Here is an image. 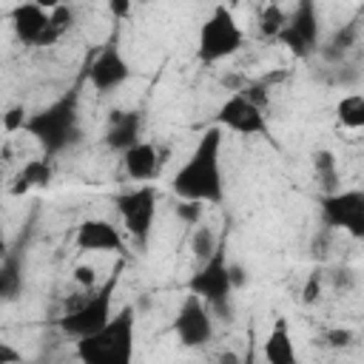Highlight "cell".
<instances>
[{"label":"cell","mask_w":364,"mask_h":364,"mask_svg":"<svg viewBox=\"0 0 364 364\" xmlns=\"http://www.w3.org/2000/svg\"><path fill=\"white\" fill-rule=\"evenodd\" d=\"M136 139H142V114L139 111H114L108 117V128L102 134L105 148L122 154Z\"/></svg>","instance_id":"2e32d148"},{"label":"cell","mask_w":364,"mask_h":364,"mask_svg":"<svg viewBox=\"0 0 364 364\" xmlns=\"http://www.w3.org/2000/svg\"><path fill=\"white\" fill-rule=\"evenodd\" d=\"M358 40H361V26H358V20H350V23H344V26L330 37V43H327L321 51H324V57H330V60H341L350 48L358 46Z\"/></svg>","instance_id":"44dd1931"},{"label":"cell","mask_w":364,"mask_h":364,"mask_svg":"<svg viewBox=\"0 0 364 364\" xmlns=\"http://www.w3.org/2000/svg\"><path fill=\"white\" fill-rule=\"evenodd\" d=\"M131 6H134V0H108V11L114 20H125L131 14Z\"/></svg>","instance_id":"4dcf8cb0"},{"label":"cell","mask_w":364,"mask_h":364,"mask_svg":"<svg viewBox=\"0 0 364 364\" xmlns=\"http://www.w3.org/2000/svg\"><path fill=\"white\" fill-rule=\"evenodd\" d=\"M85 80L97 94H111L131 80V65L117 40H108L85 65Z\"/></svg>","instance_id":"7c38bea8"},{"label":"cell","mask_w":364,"mask_h":364,"mask_svg":"<svg viewBox=\"0 0 364 364\" xmlns=\"http://www.w3.org/2000/svg\"><path fill=\"white\" fill-rule=\"evenodd\" d=\"M122 267H125V256H117V264H114L111 276H108L102 284H97L94 290H85V299H82L77 307L65 310V313L57 318V330H60L63 336H68V338L77 341V338H82V336L100 330V327L111 318V313H114V293H117V287H119V273H122Z\"/></svg>","instance_id":"5b68a950"},{"label":"cell","mask_w":364,"mask_h":364,"mask_svg":"<svg viewBox=\"0 0 364 364\" xmlns=\"http://www.w3.org/2000/svg\"><path fill=\"white\" fill-rule=\"evenodd\" d=\"M318 219L327 230H344L350 239H364V191L336 188L318 196Z\"/></svg>","instance_id":"ba28073f"},{"label":"cell","mask_w":364,"mask_h":364,"mask_svg":"<svg viewBox=\"0 0 364 364\" xmlns=\"http://www.w3.org/2000/svg\"><path fill=\"white\" fill-rule=\"evenodd\" d=\"M48 26H51V31H54L57 40L74 28V9L68 6V0L60 3V6H54V9L48 11Z\"/></svg>","instance_id":"d4e9b609"},{"label":"cell","mask_w":364,"mask_h":364,"mask_svg":"<svg viewBox=\"0 0 364 364\" xmlns=\"http://www.w3.org/2000/svg\"><path fill=\"white\" fill-rule=\"evenodd\" d=\"M9 26H11V34L17 37V43H23V46L46 48V46L57 43V37H54V31L48 26V11H43L34 3L20 0L17 6H11Z\"/></svg>","instance_id":"4fadbf2b"},{"label":"cell","mask_w":364,"mask_h":364,"mask_svg":"<svg viewBox=\"0 0 364 364\" xmlns=\"http://www.w3.org/2000/svg\"><path fill=\"white\" fill-rule=\"evenodd\" d=\"M230 259H228V233H222L213 253L202 262H196V270L188 276V293H196L213 316H230V299L236 293Z\"/></svg>","instance_id":"277c9868"},{"label":"cell","mask_w":364,"mask_h":364,"mask_svg":"<svg viewBox=\"0 0 364 364\" xmlns=\"http://www.w3.org/2000/svg\"><path fill=\"white\" fill-rule=\"evenodd\" d=\"M273 40L299 60H307L310 54H316L321 46V23H318L316 0H296L293 11L287 14V23Z\"/></svg>","instance_id":"9c48e42d"},{"label":"cell","mask_w":364,"mask_h":364,"mask_svg":"<svg viewBox=\"0 0 364 364\" xmlns=\"http://www.w3.org/2000/svg\"><path fill=\"white\" fill-rule=\"evenodd\" d=\"M122 171L131 182H151L162 171V154L156 142L151 139H136L131 148L122 151Z\"/></svg>","instance_id":"9a60e30c"},{"label":"cell","mask_w":364,"mask_h":364,"mask_svg":"<svg viewBox=\"0 0 364 364\" xmlns=\"http://www.w3.org/2000/svg\"><path fill=\"white\" fill-rule=\"evenodd\" d=\"M245 46V31L236 23V14L222 3L213 6V11L208 14V20L199 26L196 34V57L205 65H216L222 60H230L233 54H239Z\"/></svg>","instance_id":"8992f818"},{"label":"cell","mask_w":364,"mask_h":364,"mask_svg":"<svg viewBox=\"0 0 364 364\" xmlns=\"http://www.w3.org/2000/svg\"><path fill=\"white\" fill-rule=\"evenodd\" d=\"M313 171H316V179L321 182V193H330L338 188V159L333 151L327 148L313 151Z\"/></svg>","instance_id":"7402d4cb"},{"label":"cell","mask_w":364,"mask_h":364,"mask_svg":"<svg viewBox=\"0 0 364 364\" xmlns=\"http://www.w3.org/2000/svg\"><path fill=\"white\" fill-rule=\"evenodd\" d=\"M171 330H173V336H176V341L182 347L199 350V347L213 341V336H216V316H213V310L196 293H188L185 301L179 304L173 321H171Z\"/></svg>","instance_id":"30bf717a"},{"label":"cell","mask_w":364,"mask_h":364,"mask_svg":"<svg viewBox=\"0 0 364 364\" xmlns=\"http://www.w3.org/2000/svg\"><path fill=\"white\" fill-rule=\"evenodd\" d=\"M136 344V307L122 304L111 313V318L77 338V358L85 364H131Z\"/></svg>","instance_id":"3957f363"},{"label":"cell","mask_w":364,"mask_h":364,"mask_svg":"<svg viewBox=\"0 0 364 364\" xmlns=\"http://www.w3.org/2000/svg\"><path fill=\"white\" fill-rule=\"evenodd\" d=\"M353 338H355V336H353L350 327H333V330L324 333V341H327L330 347H336V350H338V347H347Z\"/></svg>","instance_id":"f546056e"},{"label":"cell","mask_w":364,"mask_h":364,"mask_svg":"<svg viewBox=\"0 0 364 364\" xmlns=\"http://www.w3.org/2000/svg\"><path fill=\"white\" fill-rule=\"evenodd\" d=\"M222 128L210 125L199 134L188 159L171 176V193L176 199H193L202 205H219L225 199L222 179Z\"/></svg>","instance_id":"6da1fadb"},{"label":"cell","mask_w":364,"mask_h":364,"mask_svg":"<svg viewBox=\"0 0 364 364\" xmlns=\"http://www.w3.org/2000/svg\"><path fill=\"white\" fill-rule=\"evenodd\" d=\"M74 245L82 253H114V256H125L128 245H125V233L111 222V219H82L74 230Z\"/></svg>","instance_id":"5bb4252c"},{"label":"cell","mask_w":364,"mask_h":364,"mask_svg":"<svg viewBox=\"0 0 364 364\" xmlns=\"http://www.w3.org/2000/svg\"><path fill=\"white\" fill-rule=\"evenodd\" d=\"M54 179V168H51V159L48 156H34V159H26L20 165V171L14 173V185H11V193L14 196H23L28 191H40V188H48Z\"/></svg>","instance_id":"ac0fdd59"},{"label":"cell","mask_w":364,"mask_h":364,"mask_svg":"<svg viewBox=\"0 0 364 364\" xmlns=\"http://www.w3.org/2000/svg\"><path fill=\"white\" fill-rule=\"evenodd\" d=\"M17 361H23V353L9 341H0V364H17Z\"/></svg>","instance_id":"1f68e13d"},{"label":"cell","mask_w":364,"mask_h":364,"mask_svg":"<svg viewBox=\"0 0 364 364\" xmlns=\"http://www.w3.org/2000/svg\"><path fill=\"white\" fill-rule=\"evenodd\" d=\"M264 3H276V0H264Z\"/></svg>","instance_id":"e575fe53"},{"label":"cell","mask_w":364,"mask_h":364,"mask_svg":"<svg viewBox=\"0 0 364 364\" xmlns=\"http://www.w3.org/2000/svg\"><path fill=\"white\" fill-rule=\"evenodd\" d=\"M23 293V270H20V259L17 253H6L0 259V304L14 301Z\"/></svg>","instance_id":"d6986e66"},{"label":"cell","mask_w":364,"mask_h":364,"mask_svg":"<svg viewBox=\"0 0 364 364\" xmlns=\"http://www.w3.org/2000/svg\"><path fill=\"white\" fill-rule=\"evenodd\" d=\"M284 23H287V11L279 6V0L276 3H264L262 14H259V31H262V37L273 40L282 31Z\"/></svg>","instance_id":"603a6c76"},{"label":"cell","mask_w":364,"mask_h":364,"mask_svg":"<svg viewBox=\"0 0 364 364\" xmlns=\"http://www.w3.org/2000/svg\"><path fill=\"white\" fill-rule=\"evenodd\" d=\"M71 279H74V284L85 293V290H94L100 282H97V267L94 264H77L74 267V273H71Z\"/></svg>","instance_id":"83f0119b"},{"label":"cell","mask_w":364,"mask_h":364,"mask_svg":"<svg viewBox=\"0 0 364 364\" xmlns=\"http://www.w3.org/2000/svg\"><path fill=\"white\" fill-rule=\"evenodd\" d=\"M23 131L28 136H34V142L43 151V156H48V159L60 156L65 148H71L82 136V128H80V94L71 88V91L60 94L57 100H51L46 108L28 114Z\"/></svg>","instance_id":"7a4b0ae2"},{"label":"cell","mask_w":364,"mask_h":364,"mask_svg":"<svg viewBox=\"0 0 364 364\" xmlns=\"http://www.w3.org/2000/svg\"><path fill=\"white\" fill-rule=\"evenodd\" d=\"M336 119H338V125L347 128V131L364 128V94H361V91H347V94H341V100L336 102Z\"/></svg>","instance_id":"ffe728a7"},{"label":"cell","mask_w":364,"mask_h":364,"mask_svg":"<svg viewBox=\"0 0 364 364\" xmlns=\"http://www.w3.org/2000/svg\"><path fill=\"white\" fill-rule=\"evenodd\" d=\"M26 3H34V6H40L43 11H51L54 6H60V3H65V0H26Z\"/></svg>","instance_id":"836d02e7"},{"label":"cell","mask_w":364,"mask_h":364,"mask_svg":"<svg viewBox=\"0 0 364 364\" xmlns=\"http://www.w3.org/2000/svg\"><path fill=\"white\" fill-rule=\"evenodd\" d=\"M262 358L267 364H296L299 361L296 344H293V336H290V321L284 316H279L273 321V327L267 330V336L262 341Z\"/></svg>","instance_id":"e0dca14e"},{"label":"cell","mask_w":364,"mask_h":364,"mask_svg":"<svg viewBox=\"0 0 364 364\" xmlns=\"http://www.w3.org/2000/svg\"><path fill=\"white\" fill-rule=\"evenodd\" d=\"M318 296H321V273L313 270V273L307 276V282H304L301 301H304V304H313V301H318Z\"/></svg>","instance_id":"f1b7e54d"},{"label":"cell","mask_w":364,"mask_h":364,"mask_svg":"<svg viewBox=\"0 0 364 364\" xmlns=\"http://www.w3.org/2000/svg\"><path fill=\"white\" fill-rule=\"evenodd\" d=\"M26 119H28V111L26 105H9L3 114H0V122H3V131L6 134H20L26 128Z\"/></svg>","instance_id":"484cf974"},{"label":"cell","mask_w":364,"mask_h":364,"mask_svg":"<svg viewBox=\"0 0 364 364\" xmlns=\"http://www.w3.org/2000/svg\"><path fill=\"white\" fill-rule=\"evenodd\" d=\"M219 239H222V233H216L213 228H208V225H196V230H193V236H191V250H193V259L196 262H202V259H208L210 253H213V247L219 245Z\"/></svg>","instance_id":"cb8c5ba5"},{"label":"cell","mask_w":364,"mask_h":364,"mask_svg":"<svg viewBox=\"0 0 364 364\" xmlns=\"http://www.w3.org/2000/svg\"><path fill=\"white\" fill-rule=\"evenodd\" d=\"M11 250V242H9V230H6V213H3V202H0V259Z\"/></svg>","instance_id":"d6a6232c"},{"label":"cell","mask_w":364,"mask_h":364,"mask_svg":"<svg viewBox=\"0 0 364 364\" xmlns=\"http://www.w3.org/2000/svg\"><path fill=\"white\" fill-rule=\"evenodd\" d=\"M156 208H159V191L151 182H139L136 188L114 196V210L119 213L125 233L134 239L139 250L148 247V239L156 222Z\"/></svg>","instance_id":"52a82bcc"},{"label":"cell","mask_w":364,"mask_h":364,"mask_svg":"<svg viewBox=\"0 0 364 364\" xmlns=\"http://www.w3.org/2000/svg\"><path fill=\"white\" fill-rule=\"evenodd\" d=\"M202 202H193V199H176L173 205V213L185 222V225H199L202 222Z\"/></svg>","instance_id":"4316f807"},{"label":"cell","mask_w":364,"mask_h":364,"mask_svg":"<svg viewBox=\"0 0 364 364\" xmlns=\"http://www.w3.org/2000/svg\"><path fill=\"white\" fill-rule=\"evenodd\" d=\"M216 125L222 131H233L239 136H267V114L259 102L245 97L242 91H230L216 108Z\"/></svg>","instance_id":"8fae6325"}]
</instances>
